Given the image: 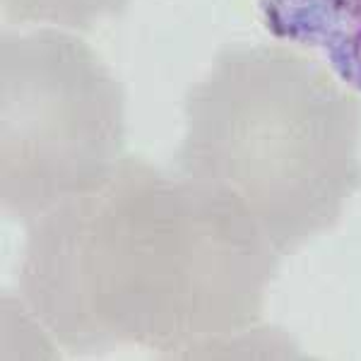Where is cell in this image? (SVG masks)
<instances>
[{"label": "cell", "instance_id": "cell-1", "mask_svg": "<svg viewBox=\"0 0 361 361\" xmlns=\"http://www.w3.org/2000/svg\"><path fill=\"white\" fill-rule=\"evenodd\" d=\"M279 258L234 197L123 154L27 224L20 294L73 354L188 357L258 323Z\"/></svg>", "mask_w": 361, "mask_h": 361}, {"label": "cell", "instance_id": "cell-2", "mask_svg": "<svg viewBox=\"0 0 361 361\" xmlns=\"http://www.w3.org/2000/svg\"><path fill=\"white\" fill-rule=\"evenodd\" d=\"M173 166L234 197L287 255L361 188V102L287 46H226L185 94Z\"/></svg>", "mask_w": 361, "mask_h": 361}, {"label": "cell", "instance_id": "cell-3", "mask_svg": "<svg viewBox=\"0 0 361 361\" xmlns=\"http://www.w3.org/2000/svg\"><path fill=\"white\" fill-rule=\"evenodd\" d=\"M3 209L34 222L92 188L126 149V92L82 39L3 34Z\"/></svg>", "mask_w": 361, "mask_h": 361}, {"label": "cell", "instance_id": "cell-4", "mask_svg": "<svg viewBox=\"0 0 361 361\" xmlns=\"http://www.w3.org/2000/svg\"><path fill=\"white\" fill-rule=\"evenodd\" d=\"M260 13L272 37L318 51L361 94V0H260Z\"/></svg>", "mask_w": 361, "mask_h": 361}, {"label": "cell", "instance_id": "cell-5", "mask_svg": "<svg viewBox=\"0 0 361 361\" xmlns=\"http://www.w3.org/2000/svg\"><path fill=\"white\" fill-rule=\"evenodd\" d=\"M130 0H3V13L15 25H54L87 32L104 17H118Z\"/></svg>", "mask_w": 361, "mask_h": 361}]
</instances>
